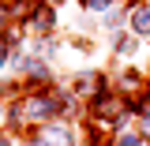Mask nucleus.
<instances>
[{
    "instance_id": "f257e3e1",
    "label": "nucleus",
    "mask_w": 150,
    "mask_h": 146,
    "mask_svg": "<svg viewBox=\"0 0 150 146\" xmlns=\"http://www.w3.org/2000/svg\"><path fill=\"white\" fill-rule=\"evenodd\" d=\"M135 26H139V34H150V11H139L135 15Z\"/></svg>"
},
{
    "instance_id": "f03ea898",
    "label": "nucleus",
    "mask_w": 150,
    "mask_h": 146,
    "mask_svg": "<svg viewBox=\"0 0 150 146\" xmlns=\"http://www.w3.org/2000/svg\"><path fill=\"white\" fill-rule=\"evenodd\" d=\"M68 142V135H64V131H53V135H49V146H64Z\"/></svg>"
},
{
    "instance_id": "7ed1b4c3",
    "label": "nucleus",
    "mask_w": 150,
    "mask_h": 146,
    "mask_svg": "<svg viewBox=\"0 0 150 146\" xmlns=\"http://www.w3.org/2000/svg\"><path fill=\"white\" fill-rule=\"evenodd\" d=\"M86 4H90V8H105L109 0H86Z\"/></svg>"
}]
</instances>
